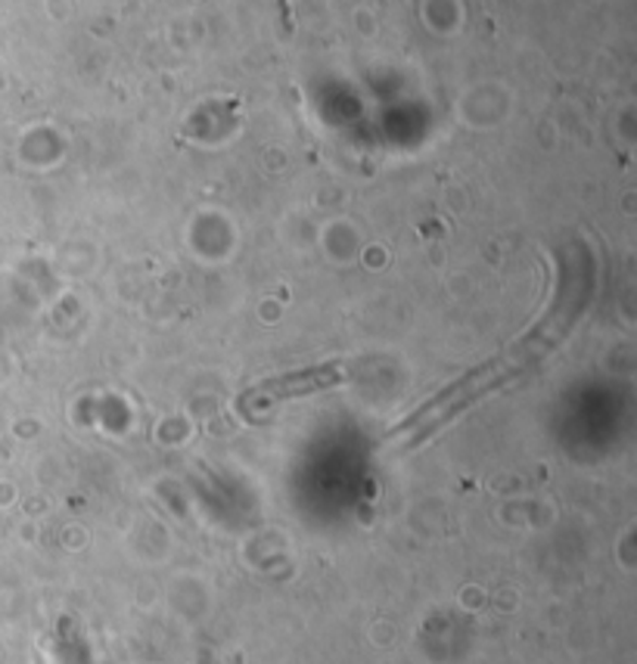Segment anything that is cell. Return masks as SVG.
<instances>
[{"label": "cell", "instance_id": "cell-1", "mask_svg": "<svg viewBox=\"0 0 637 664\" xmlns=\"http://www.w3.org/2000/svg\"><path fill=\"white\" fill-rule=\"evenodd\" d=\"M336 379H342V373H339L336 366H324V369H317V373H296V376H289V379H274V383L259 386L255 394H249V401H252V398L271 401V398H284V394H302V391H311V388L333 386Z\"/></svg>", "mask_w": 637, "mask_h": 664}]
</instances>
